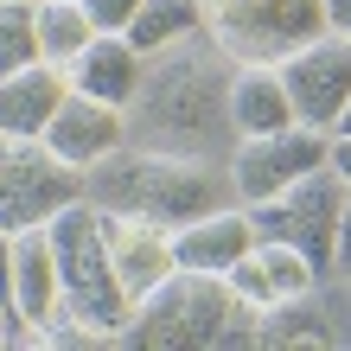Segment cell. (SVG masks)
Instances as JSON below:
<instances>
[{
	"instance_id": "6da1fadb",
	"label": "cell",
	"mask_w": 351,
	"mask_h": 351,
	"mask_svg": "<svg viewBox=\"0 0 351 351\" xmlns=\"http://www.w3.org/2000/svg\"><path fill=\"white\" fill-rule=\"evenodd\" d=\"M84 198L102 211L160 223V230H179L204 211L223 204V179L192 154H167V147H128L121 141L115 154H102L84 173Z\"/></svg>"
},
{
	"instance_id": "7a4b0ae2",
	"label": "cell",
	"mask_w": 351,
	"mask_h": 351,
	"mask_svg": "<svg viewBox=\"0 0 351 351\" xmlns=\"http://www.w3.org/2000/svg\"><path fill=\"white\" fill-rule=\"evenodd\" d=\"M51 256H58V281H64V313L90 319L96 332H109L121 345V326H128L134 300L115 275L109 237H102V211L90 198H71L64 211H51Z\"/></svg>"
},
{
	"instance_id": "3957f363",
	"label": "cell",
	"mask_w": 351,
	"mask_h": 351,
	"mask_svg": "<svg viewBox=\"0 0 351 351\" xmlns=\"http://www.w3.org/2000/svg\"><path fill=\"white\" fill-rule=\"evenodd\" d=\"M230 281L204 275V268H173L154 294L134 300L128 326H121V345H160V351H192V345H217L223 319H230Z\"/></svg>"
},
{
	"instance_id": "277c9868",
	"label": "cell",
	"mask_w": 351,
	"mask_h": 351,
	"mask_svg": "<svg viewBox=\"0 0 351 351\" xmlns=\"http://www.w3.org/2000/svg\"><path fill=\"white\" fill-rule=\"evenodd\" d=\"M217 45L211 51H179L167 58L154 77H141V90H147V128L160 141H185V147H198V141H211V128H230V71L217 64Z\"/></svg>"
},
{
	"instance_id": "5b68a950",
	"label": "cell",
	"mask_w": 351,
	"mask_h": 351,
	"mask_svg": "<svg viewBox=\"0 0 351 351\" xmlns=\"http://www.w3.org/2000/svg\"><path fill=\"white\" fill-rule=\"evenodd\" d=\"M326 26V0H204V38L230 64H281Z\"/></svg>"
},
{
	"instance_id": "8992f818",
	"label": "cell",
	"mask_w": 351,
	"mask_h": 351,
	"mask_svg": "<svg viewBox=\"0 0 351 351\" xmlns=\"http://www.w3.org/2000/svg\"><path fill=\"white\" fill-rule=\"evenodd\" d=\"M345 192H351V185H345L332 167H319V173L294 179L287 192L250 204V223H256V237H268V243H294V250L326 275V268H332V250H339Z\"/></svg>"
},
{
	"instance_id": "52a82bcc",
	"label": "cell",
	"mask_w": 351,
	"mask_h": 351,
	"mask_svg": "<svg viewBox=\"0 0 351 351\" xmlns=\"http://www.w3.org/2000/svg\"><path fill=\"white\" fill-rule=\"evenodd\" d=\"M71 198H84V173L64 167L45 141L0 128V230L51 223V211H64Z\"/></svg>"
},
{
	"instance_id": "ba28073f",
	"label": "cell",
	"mask_w": 351,
	"mask_h": 351,
	"mask_svg": "<svg viewBox=\"0 0 351 351\" xmlns=\"http://www.w3.org/2000/svg\"><path fill=\"white\" fill-rule=\"evenodd\" d=\"M326 154H332V134L306 128V121H287V128H275V134H243L237 154H230V192L243 204H262V198L287 192L294 179L319 173Z\"/></svg>"
},
{
	"instance_id": "9c48e42d",
	"label": "cell",
	"mask_w": 351,
	"mask_h": 351,
	"mask_svg": "<svg viewBox=\"0 0 351 351\" xmlns=\"http://www.w3.org/2000/svg\"><path fill=\"white\" fill-rule=\"evenodd\" d=\"M281 84L294 96V115L306 128H326L332 134L339 109L351 102V32H332L326 26L319 38H306L300 51L281 58Z\"/></svg>"
},
{
	"instance_id": "30bf717a",
	"label": "cell",
	"mask_w": 351,
	"mask_h": 351,
	"mask_svg": "<svg viewBox=\"0 0 351 351\" xmlns=\"http://www.w3.org/2000/svg\"><path fill=\"white\" fill-rule=\"evenodd\" d=\"M38 141H45L64 167L90 173L102 154H115L121 141H128V121H121L115 102H96V96H84V90H71L64 102H58V115L45 121V134H38Z\"/></svg>"
},
{
	"instance_id": "8fae6325",
	"label": "cell",
	"mask_w": 351,
	"mask_h": 351,
	"mask_svg": "<svg viewBox=\"0 0 351 351\" xmlns=\"http://www.w3.org/2000/svg\"><path fill=\"white\" fill-rule=\"evenodd\" d=\"M96 211H102V204H96ZM102 237H109V256H115V275H121V287H128V300L154 294V287L179 268V256H173V230H160V223L102 211Z\"/></svg>"
},
{
	"instance_id": "7c38bea8",
	"label": "cell",
	"mask_w": 351,
	"mask_h": 351,
	"mask_svg": "<svg viewBox=\"0 0 351 351\" xmlns=\"http://www.w3.org/2000/svg\"><path fill=\"white\" fill-rule=\"evenodd\" d=\"M223 281H230V294H237V300H250V306H275V300L313 294V287H319V268L306 262L294 243H268V237H256V243H250V256H243Z\"/></svg>"
},
{
	"instance_id": "4fadbf2b",
	"label": "cell",
	"mask_w": 351,
	"mask_h": 351,
	"mask_svg": "<svg viewBox=\"0 0 351 351\" xmlns=\"http://www.w3.org/2000/svg\"><path fill=\"white\" fill-rule=\"evenodd\" d=\"M64 306V281H58V256H51V230H13V319L45 332L51 313Z\"/></svg>"
},
{
	"instance_id": "5bb4252c",
	"label": "cell",
	"mask_w": 351,
	"mask_h": 351,
	"mask_svg": "<svg viewBox=\"0 0 351 351\" xmlns=\"http://www.w3.org/2000/svg\"><path fill=\"white\" fill-rule=\"evenodd\" d=\"M71 90H84L96 102H115V109H128L141 96V77H147V51L128 45V32H96L84 58H71Z\"/></svg>"
},
{
	"instance_id": "9a60e30c",
	"label": "cell",
	"mask_w": 351,
	"mask_h": 351,
	"mask_svg": "<svg viewBox=\"0 0 351 351\" xmlns=\"http://www.w3.org/2000/svg\"><path fill=\"white\" fill-rule=\"evenodd\" d=\"M256 243V223H250V204L230 211V204H217V211H204L192 223H179L173 230V256L179 268H204V275H230V268L250 256Z\"/></svg>"
},
{
	"instance_id": "2e32d148",
	"label": "cell",
	"mask_w": 351,
	"mask_h": 351,
	"mask_svg": "<svg viewBox=\"0 0 351 351\" xmlns=\"http://www.w3.org/2000/svg\"><path fill=\"white\" fill-rule=\"evenodd\" d=\"M230 134H275L287 128V121H300L294 115V96H287L281 84V64H230Z\"/></svg>"
},
{
	"instance_id": "e0dca14e",
	"label": "cell",
	"mask_w": 351,
	"mask_h": 351,
	"mask_svg": "<svg viewBox=\"0 0 351 351\" xmlns=\"http://www.w3.org/2000/svg\"><path fill=\"white\" fill-rule=\"evenodd\" d=\"M64 96H71V77L58 71V64H45V58L26 64V71H7V77H0V128L38 141Z\"/></svg>"
},
{
	"instance_id": "ac0fdd59",
	"label": "cell",
	"mask_w": 351,
	"mask_h": 351,
	"mask_svg": "<svg viewBox=\"0 0 351 351\" xmlns=\"http://www.w3.org/2000/svg\"><path fill=\"white\" fill-rule=\"evenodd\" d=\"M192 32H204V0H141V13L128 19V45L147 58L185 45Z\"/></svg>"
},
{
	"instance_id": "d6986e66",
	"label": "cell",
	"mask_w": 351,
	"mask_h": 351,
	"mask_svg": "<svg viewBox=\"0 0 351 351\" xmlns=\"http://www.w3.org/2000/svg\"><path fill=\"white\" fill-rule=\"evenodd\" d=\"M256 345H339L332 319H326V300H319V287H313V294H294V300H275V306H262Z\"/></svg>"
},
{
	"instance_id": "ffe728a7",
	"label": "cell",
	"mask_w": 351,
	"mask_h": 351,
	"mask_svg": "<svg viewBox=\"0 0 351 351\" xmlns=\"http://www.w3.org/2000/svg\"><path fill=\"white\" fill-rule=\"evenodd\" d=\"M96 38L84 0H38V58L58 71H71V58H84V45Z\"/></svg>"
},
{
	"instance_id": "44dd1931",
	"label": "cell",
	"mask_w": 351,
	"mask_h": 351,
	"mask_svg": "<svg viewBox=\"0 0 351 351\" xmlns=\"http://www.w3.org/2000/svg\"><path fill=\"white\" fill-rule=\"evenodd\" d=\"M38 64V0H0V77Z\"/></svg>"
},
{
	"instance_id": "7402d4cb",
	"label": "cell",
	"mask_w": 351,
	"mask_h": 351,
	"mask_svg": "<svg viewBox=\"0 0 351 351\" xmlns=\"http://www.w3.org/2000/svg\"><path fill=\"white\" fill-rule=\"evenodd\" d=\"M84 13H90L96 32H128V19L141 13V0H84Z\"/></svg>"
},
{
	"instance_id": "603a6c76",
	"label": "cell",
	"mask_w": 351,
	"mask_h": 351,
	"mask_svg": "<svg viewBox=\"0 0 351 351\" xmlns=\"http://www.w3.org/2000/svg\"><path fill=\"white\" fill-rule=\"evenodd\" d=\"M319 300H326V319H332L339 345H351V275H345V287H332V294H319Z\"/></svg>"
},
{
	"instance_id": "cb8c5ba5",
	"label": "cell",
	"mask_w": 351,
	"mask_h": 351,
	"mask_svg": "<svg viewBox=\"0 0 351 351\" xmlns=\"http://www.w3.org/2000/svg\"><path fill=\"white\" fill-rule=\"evenodd\" d=\"M332 268L351 275V192H345V211H339V250H332Z\"/></svg>"
},
{
	"instance_id": "d4e9b609",
	"label": "cell",
	"mask_w": 351,
	"mask_h": 351,
	"mask_svg": "<svg viewBox=\"0 0 351 351\" xmlns=\"http://www.w3.org/2000/svg\"><path fill=\"white\" fill-rule=\"evenodd\" d=\"M326 167H332V173L351 185V134H332V154H326Z\"/></svg>"
},
{
	"instance_id": "484cf974",
	"label": "cell",
	"mask_w": 351,
	"mask_h": 351,
	"mask_svg": "<svg viewBox=\"0 0 351 351\" xmlns=\"http://www.w3.org/2000/svg\"><path fill=\"white\" fill-rule=\"evenodd\" d=\"M326 19H332V32H351V0H326Z\"/></svg>"
},
{
	"instance_id": "4316f807",
	"label": "cell",
	"mask_w": 351,
	"mask_h": 351,
	"mask_svg": "<svg viewBox=\"0 0 351 351\" xmlns=\"http://www.w3.org/2000/svg\"><path fill=\"white\" fill-rule=\"evenodd\" d=\"M332 134H351V102L339 109V121H332Z\"/></svg>"
}]
</instances>
